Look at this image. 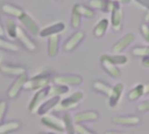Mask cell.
<instances>
[{
    "label": "cell",
    "mask_w": 149,
    "mask_h": 134,
    "mask_svg": "<svg viewBox=\"0 0 149 134\" xmlns=\"http://www.w3.org/2000/svg\"><path fill=\"white\" fill-rule=\"evenodd\" d=\"M111 12V25L114 32H120L122 28L123 22V11L121 4L119 3H113Z\"/></svg>",
    "instance_id": "1"
},
{
    "label": "cell",
    "mask_w": 149,
    "mask_h": 134,
    "mask_svg": "<svg viewBox=\"0 0 149 134\" xmlns=\"http://www.w3.org/2000/svg\"><path fill=\"white\" fill-rule=\"evenodd\" d=\"M144 95V84H137L127 94V99L130 102L139 100Z\"/></svg>",
    "instance_id": "25"
},
{
    "label": "cell",
    "mask_w": 149,
    "mask_h": 134,
    "mask_svg": "<svg viewBox=\"0 0 149 134\" xmlns=\"http://www.w3.org/2000/svg\"><path fill=\"white\" fill-rule=\"evenodd\" d=\"M0 60H1V54H0Z\"/></svg>",
    "instance_id": "44"
},
{
    "label": "cell",
    "mask_w": 149,
    "mask_h": 134,
    "mask_svg": "<svg viewBox=\"0 0 149 134\" xmlns=\"http://www.w3.org/2000/svg\"><path fill=\"white\" fill-rule=\"evenodd\" d=\"M144 21L146 23H148L149 24V10L147 11L146 14H145V17H144Z\"/></svg>",
    "instance_id": "42"
},
{
    "label": "cell",
    "mask_w": 149,
    "mask_h": 134,
    "mask_svg": "<svg viewBox=\"0 0 149 134\" xmlns=\"http://www.w3.org/2000/svg\"><path fill=\"white\" fill-rule=\"evenodd\" d=\"M65 29V23L62 21H59V22H56L50 25L44 27L43 29L40 30L38 35L42 38H47L54 34H59L60 32H64Z\"/></svg>",
    "instance_id": "7"
},
{
    "label": "cell",
    "mask_w": 149,
    "mask_h": 134,
    "mask_svg": "<svg viewBox=\"0 0 149 134\" xmlns=\"http://www.w3.org/2000/svg\"><path fill=\"white\" fill-rule=\"evenodd\" d=\"M0 70L2 73L10 75H19L25 73V69L24 68L11 66V65H2L0 67Z\"/></svg>",
    "instance_id": "26"
},
{
    "label": "cell",
    "mask_w": 149,
    "mask_h": 134,
    "mask_svg": "<svg viewBox=\"0 0 149 134\" xmlns=\"http://www.w3.org/2000/svg\"><path fill=\"white\" fill-rule=\"evenodd\" d=\"M18 20L20 23L28 30L29 32H31L32 35H38L40 32V27L38 24V22L26 11H24L23 14L18 18Z\"/></svg>",
    "instance_id": "3"
},
{
    "label": "cell",
    "mask_w": 149,
    "mask_h": 134,
    "mask_svg": "<svg viewBox=\"0 0 149 134\" xmlns=\"http://www.w3.org/2000/svg\"><path fill=\"white\" fill-rule=\"evenodd\" d=\"M81 14L78 10L77 7V4H75L72 6V13H71V27L74 30H77L79 28L80 25H81Z\"/></svg>",
    "instance_id": "24"
},
{
    "label": "cell",
    "mask_w": 149,
    "mask_h": 134,
    "mask_svg": "<svg viewBox=\"0 0 149 134\" xmlns=\"http://www.w3.org/2000/svg\"><path fill=\"white\" fill-rule=\"evenodd\" d=\"M113 122L119 126H134L140 124L141 118L138 116H116L113 118Z\"/></svg>",
    "instance_id": "13"
},
{
    "label": "cell",
    "mask_w": 149,
    "mask_h": 134,
    "mask_svg": "<svg viewBox=\"0 0 149 134\" xmlns=\"http://www.w3.org/2000/svg\"><path fill=\"white\" fill-rule=\"evenodd\" d=\"M100 115L95 111H86L77 113L73 119L76 124H80L83 122H93L99 118Z\"/></svg>",
    "instance_id": "11"
},
{
    "label": "cell",
    "mask_w": 149,
    "mask_h": 134,
    "mask_svg": "<svg viewBox=\"0 0 149 134\" xmlns=\"http://www.w3.org/2000/svg\"><path fill=\"white\" fill-rule=\"evenodd\" d=\"M106 1L110 2V3H119L120 4H127L131 3L132 0H106Z\"/></svg>",
    "instance_id": "37"
},
{
    "label": "cell",
    "mask_w": 149,
    "mask_h": 134,
    "mask_svg": "<svg viewBox=\"0 0 149 134\" xmlns=\"http://www.w3.org/2000/svg\"><path fill=\"white\" fill-rule=\"evenodd\" d=\"M101 56H103L104 58H106L107 60H108L109 61H111L112 63L115 64V65H125L128 62V58L127 57V55L122 54H104Z\"/></svg>",
    "instance_id": "22"
},
{
    "label": "cell",
    "mask_w": 149,
    "mask_h": 134,
    "mask_svg": "<svg viewBox=\"0 0 149 134\" xmlns=\"http://www.w3.org/2000/svg\"><path fill=\"white\" fill-rule=\"evenodd\" d=\"M54 1H56V2H61V1H63V0H54Z\"/></svg>",
    "instance_id": "43"
},
{
    "label": "cell",
    "mask_w": 149,
    "mask_h": 134,
    "mask_svg": "<svg viewBox=\"0 0 149 134\" xmlns=\"http://www.w3.org/2000/svg\"><path fill=\"white\" fill-rule=\"evenodd\" d=\"M108 26H109V21L107 18H102L99 20L93 30V33L94 37L97 39L102 38L106 34Z\"/></svg>",
    "instance_id": "18"
},
{
    "label": "cell",
    "mask_w": 149,
    "mask_h": 134,
    "mask_svg": "<svg viewBox=\"0 0 149 134\" xmlns=\"http://www.w3.org/2000/svg\"><path fill=\"white\" fill-rule=\"evenodd\" d=\"M104 134H130L126 132H117V131H107Z\"/></svg>",
    "instance_id": "39"
},
{
    "label": "cell",
    "mask_w": 149,
    "mask_h": 134,
    "mask_svg": "<svg viewBox=\"0 0 149 134\" xmlns=\"http://www.w3.org/2000/svg\"><path fill=\"white\" fill-rule=\"evenodd\" d=\"M123 90H124V84L122 83H117L113 87V90H112V92L109 96V105L110 107L113 108L115 107L120 100V97H121V95L123 93Z\"/></svg>",
    "instance_id": "12"
},
{
    "label": "cell",
    "mask_w": 149,
    "mask_h": 134,
    "mask_svg": "<svg viewBox=\"0 0 149 134\" xmlns=\"http://www.w3.org/2000/svg\"><path fill=\"white\" fill-rule=\"evenodd\" d=\"M51 75L48 73H42L37 75L31 78L29 81H26L24 83V88L27 90H37L43 89L46 87L50 82Z\"/></svg>",
    "instance_id": "2"
},
{
    "label": "cell",
    "mask_w": 149,
    "mask_h": 134,
    "mask_svg": "<svg viewBox=\"0 0 149 134\" xmlns=\"http://www.w3.org/2000/svg\"><path fill=\"white\" fill-rule=\"evenodd\" d=\"M50 96V86H46L43 89H41L39 91H38V93L34 96V97L32 98V101L30 104V109L33 110L34 108H38L39 107V105L43 103V101L48 97Z\"/></svg>",
    "instance_id": "15"
},
{
    "label": "cell",
    "mask_w": 149,
    "mask_h": 134,
    "mask_svg": "<svg viewBox=\"0 0 149 134\" xmlns=\"http://www.w3.org/2000/svg\"><path fill=\"white\" fill-rule=\"evenodd\" d=\"M53 81L56 84L77 86L83 83V78L79 75H58L54 77Z\"/></svg>",
    "instance_id": "5"
},
{
    "label": "cell",
    "mask_w": 149,
    "mask_h": 134,
    "mask_svg": "<svg viewBox=\"0 0 149 134\" xmlns=\"http://www.w3.org/2000/svg\"><path fill=\"white\" fill-rule=\"evenodd\" d=\"M140 32L144 39V40L149 44V24L148 23H142L140 25Z\"/></svg>",
    "instance_id": "33"
},
{
    "label": "cell",
    "mask_w": 149,
    "mask_h": 134,
    "mask_svg": "<svg viewBox=\"0 0 149 134\" xmlns=\"http://www.w3.org/2000/svg\"><path fill=\"white\" fill-rule=\"evenodd\" d=\"M137 111L139 112H147L149 111V99L140 103L137 105Z\"/></svg>",
    "instance_id": "35"
},
{
    "label": "cell",
    "mask_w": 149,
    "mask_h": 134,
    "mask_svg": "<svg viewBox=\"0 0 149 134\" xmlns=\"http://www.w3.org/2000/svg\"><path fill=\"white\" fill-rule=\"evenodd\" d=\"M93 87L95 91H97L100 94H102L103 96L107 97H109V96L112 92V90H113L112 86H110L109 84H107V83H105L101 80H96L93 83Z\"/></svg>",
    "instance_id": "19"
},
{
    "label": "cell",
    "mask_w": 149,
    "mask_h": 134,
    "mask_svg": "<svg viewBox=\"0 0 149 134\" xmlns=\"http://www.w3.org/2000/svg\"><path fill=\"white\" fill-rule=\"evenodd\" d=\"M43 121L47 125L49 126L50 127L57 130V131H59V132H63L65 127H64V125L61 121H59L58 118H53V117H45Z\"/></svg>",
    "instance_id": "28"
},
{
    "label": "cell",
    "mask_w": 149,
    "mask_h": 134,
    "mask_svg": "<svg viewBox=\"0 0 149 134\" xmlns=\"http://www.w3.org/2000/svg\"><path fill=\"white\" fill-rule=\"evenodd\" d=\"M141 65H142V67H144V68H149V56L148 57L142 58Z\"/></svg>",
    "instance_id": "38"
},
{
    "label": "cell",
    "mask_w": 149,
    "mask_h": 134,
    "mask_svg": "<svg viewBox=\"0 0 149 134\" xmlns=\"http://www.w3.org/2000/svg\"><path fill=\"white\" fill-rule=\"evenodd\" d=\"M136 4L141 5L143 8L149 10V0H134Z\"/></svg>",
    "instance_id": "36"
},
{
    "label": "cell",
    "mask_w": 149,
    "mask_h": 134,
    "mask_svg": "<svg viewBox=\"0 0 149 134\" xmlns=\"http://www.w3.org/2000/svg\"><path fill=\"white\" fill-rule=\"evenodd\" d=\"M59 42H60L59 34H54L48 37L47 54L50 57H55L58 55L59 50Z\"/></svg>",
    "instance_id": "14"
},
{
    "label": "cell",
    "mask_w": 149,
    "mask_h": 134,
    "mask_svg": "<svg viewBox=\"0 0 149 134\" xmlns=\"http://www.w3.org/2000/svg\"><path fill=\"white\" fill-rule=\"evenodd\" d=\"M16 38L29 51H34V50H36L37 46H36L35 42L31 39V37L27 34V32L20 25L17 26V37Z\"/></svg>",
    "instance_id": "8"
},
{
    "label": "cell",
    "mask_w": 149,
    "mask_h": 134,
    "mask_svg": "<svg viewBox=\"0 0 149 134\" xmlns=\"http://www.w3.org/2000/svg\"><path fill=\"white\" fill-rule=\"evenodd\" d=\"M4 25H5V31L7 32V35L10 39H15L17 37V22L13 19L11 17H8L4 20Z\"/></svg>",
    "instance_id": "21"
},
{
    "label": "cell",
    "mask_w": 149,
    "mask_h": 134,
    "mask_svg": "<svg viewBox=\"0 0 149 134\" xmlns=\"http://www.w3.org/2000/svg\"><path fill=\"white\" fill-rule=\"evenodd\" d=\"M113 3L106 0H89V6L93 10H99L104 12H109L112 9Z\"/></svg>",
    "instance_id": "20"
},
{
    "label": "cell",
    "mask_w": 149,
    "mask_h": 134,
    "mask_svg": "<svg viewBox=\"0 0 149 134\" xmlns=\"http://www.w3.org/2000/svg\"><path fill=\"white\" fill-rule=\"evenodd\" d=\"M84 99V93L82 91H76L70 97L60 101V106L63 109H72L78 105L79 102Z\"/></svg>",
    "instance_id": "9"
},
{
    "label": "cell",
    "mask_w": 149,
    "mask_h": 134,
    "mask_svg": "<svg viewBox=\"0 0 149 134\" xmlns=\"http://www.w3.org/2000/svg\"><path fill=\"white\" fill-rule=\"evenodd\" d=\"M26 80H27V75L25 73H24L22 75H19L17 76V80L15 81V83L11 85L10 89L9 90V92H8L9 97H15L17 95L20 88L24 85Z\"/></svg>",
    "instance_id": "17"
},
{
    "label": "cell",
    "mask_w": 149,
    "mask_h": 134,
    "mask_svg": "<svg viewBox=\"0 0 149 134\" xmlns=\"http://www.w3.org/2000/svg\"><path fill=\"white\" fill-rule=\"evenodd\" d=\"M59 102H60L59 96H53L51 99L45 101V103H43L39 106V108H38V113L39 114H45V113H46L49 110H51L53 107H55Z\"/></svg>",
    "instance_id": "23"
},
{
    "label": "cell",
    "mask_w": 149,
    "mask_h": 134,
    "mask_svg": "<svg viewBox=\"0 0 149 134\" xmlns=\"http://www.w3.org/2000/svg\"><path fill=\"white\" fill-rule=\"evenodd\" d=\"M69 91V88L66 85L57 84L56 86L50 87V96H59L66 94Z\"/></svg>",
    "instance_id": "31"
},
{
    "label": "cell",
    "mask_w": 149,
    "mask_h": 134,
    "mask_svg": "<svg viewBox=\"0 0 149 134\" xmlns=\"http://www.w3.org/2000/svg\"><path fill=\"white\" fill-rule=\"evenodd\" d=\"M75 132L78 134H95L92 131H90L88 128H86V126L79 125V124H77L75 126Z\"/></svg>",
    "instance_id": "34"
},
{
    "label": "cell",
    "mask_w": 149,
    "mask_h": 134,
    "mask_svg": "<svg viewBox=\"0 0 149 134\" xmlns=\"http://www.w3.org/2000/svg\"><path fill=\"white\" fill-rule=\"evenodd\" d=\"M1 11L6 15H9L10 17H15V18H17L24 11L21 7L11 4H9V3L2 4H1Z\"/></svg>",
    "instance_id": "16"
},
{
    "label": "cell",
    "mask_w": 149,
    "mask_h": 134,
    "mask_svg": "<svg viewBox=\"0 0 149 134\" xmlns=\"http://www.w3.org/2000/svg\"><path fill=\"white\" fill-rule=\"evenodd\" d=\"M77 7L79 11L80 12L82 17H85L86 18H93L95 16V11L93 8L90 6H86L81 4H77Z\"/></svg>",
    "instance_id": "29"
},
{
    "label": "cell",
    "mask_w": 149,
    "mask_h": 134,
    "mask_svg": "<svg viewBox=\"0 0 149 134\" xmlns=\"http://www.w3.org/2000/svg\"><path fill=\"white\" fill-rule=\"evenodd\" d=\"M86 33L83 31H76L73 34H72L64 43L63 49L65 52H72L75 50L81 42L85 39Z\"/></svg>",
    "instance_id": "4"
},
{
    "label": "cell",
    "mask_w": 149,
    "mask_h": 134,
    "mask_svg": "<svg viewBox=\"0 0 149 134\" xmlns=\"http://www.w3.org/2000/svg\"><path fill=\"white\" fill-rule=\"evenodd\" d=\"M0 48L6 50V51H10V52H18L19 51V47L17 45L3 39L2 37H0Z\"/></svg>",
    "instance_id": "30"
},
{
    "label": "cell",
    "mask_w": 149,
    "mask_h": 134,
    "mask_svg": "<svg viewBox=\"0 0 149 134\" xmlns=\"http://www.w3.org/2000/svg\"><path fill=\"white\" fill-rule=\"evenodd\" d=\"M134 40H135V35L133 32H128L125 34L121 39H120L112 47V52L113 54H121Z\"/></svg>",
    "instance_id": "6"
},
{
    "label": "cell",
    "mask_w": 149,
    "mask_h": 134,
    "mask_svg": "<svg viewBox=\"0 0 149 134\" xmlns=\"http://www.w3.org/2000/svg\"><path fill=\"white\" fill-rule=\"evenodd\" d=\"M64 125H65V129L67 130L68 134H74V132H75V126H73L72 117H71L70 114H68V113H65V116H64Z\"/></svg>",
    "instance_id": "32"
},
{
    "label": "cell",
    "mask_w": 149,
    "mask_h": 134,
    "mask_svg": "<svg viewBox=\"0 0 149 134\" xmlns=\"http://www.w3.org/2000/svg\"><path fill=\"white\" fill-rule=\"evenodd\" d=\"M144 95H149V83L144 84Z\"/></svg>",
    "instance_id": "40"
},
{
    "label": "cell",
    "mask_w": 149,
    "mask_h": 134,
    "mask_svg": "<svg viewBox=\"0 0 149 134\" xmlns=\"http://www.w3.org/2000/svg\"><path fill=\"white\" fill-rule=\"evenodd\" d=\"M131 54L137 58H145L149 56V46H136L132 48Z\"/></svg>",
    "instance_id": "27"
},
{
    "label": "cell",
    "mask_w": 149,
    "mask_h": 134,
    "mask_svg": "<svg viewBox=\"0 0 149 134\" xmlns=\"http://www.w3.org/2000/svg\"><path fill=\"white\" fill-rule=\"evenodd\" d=\"M3 34H4V28H3V26L2 25L1 20H0V37H3Z\"/></svg>",
    "instance_id": "41"
},
{
    "label": "cell",
    "mask_w": 149,
    "mask_h": 134,
    "mask_svg": "<svg viewBox=\"0 0 149 134\" xmlns=\"http://www.w3.org/2000/svg\"><path fill=\"white\" fill-rule=\"evenodd\" d=\"M100 63L102 66V68L113 78L118 79L121 76V71L120 69V68L112 63L111 61H109L108 60H107L106 58H104L103 56H100Z\"/></svg>",
    "instance_id": "10"
}]
</instances>
